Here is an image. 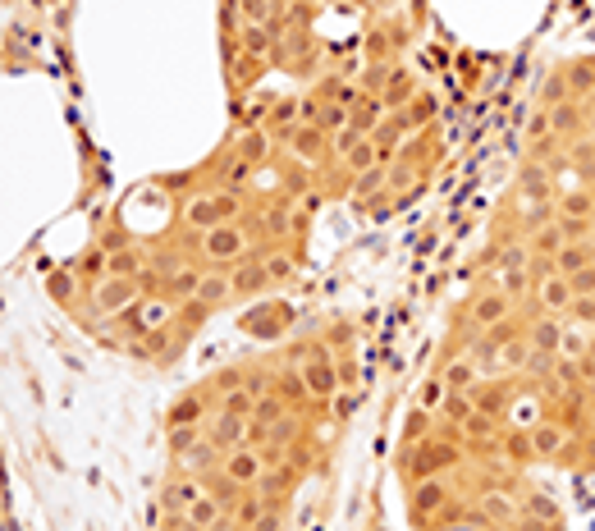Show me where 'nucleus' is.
Wrapping results in <instances>:
<instances>
[{
    "label": "nucleus",
    "instance_id": "1",
    "mask_svg": "<svg viewBox=\"0 0 595 531\" xmlns=\"http://www.w3.org/2000/svg\"><path fill=\"white\" fill-rule=\"evenodd\" d=\"M463 458H467L463 440H454V435H431V440H422V445H412L399 454V477L403 481L444 477V472L463 467Z\"/></svg>",
    "mask_w": 595,
    "mask_h": 531
},
{
    "label": "nucleus",
    "instance_id": "2",
    "mask_svg": "<svg viewBox=\"0 0 595 531\" xmlns=\"http://www.w3.org/2000/svg\"><path fill=\"white\" fill-rule=\"evenodd\" d=\"M229 220H243V188H216V193H193L184 206V229L206 234Z\"/></svg>",
    "mask_w": 595,
    "mask_h": 531
},
{
    "label": "nucleus",
    "instance_id": "3",
    "mask_svg": "<svg viewBox=\"0 0 595 531\" xmlns=\"http://www.w3.org/2000/svg\"><path fill=\"white\" fill-rule=\"evenodd\" d=\"M252 248V234L243 220H229V225H216L206 229V234H197V252H202V261H211V266H234V261H243Z\"/></svg>",
    "mask_w": 595,
    "mask_h": 531
},
{
    "label": "nucleus",
    "instance_id": "4",
    "mask_svg": "<svg viewBox=\"0 0 595 531\" xmlns=\"http://www.w3.org/2000/svg\"><path fill=\"white\" fill-rule=\"evenodd\" d=\"M518 513H522V504L509 495V490H481V495L472 499L467 518L486 522V527H495V531H509L513 522H518Z\"/></svg>",
    "mask_w": 595,
    "mask_h": 531
},
{
    "label": "nucleus",
    "instance_id": "5",
    "mask_svg": "<svg viewBox=\"0 0 595 531\" xmlns=\"http://www.w3.org/2000/svg\"><path fill=\"white\" fill-rule=\"evenodd\" d=\"M298 380H303V394L307 399H335L344 390V380H339V362L330 353H316L298 367Z\"/></svg>",
    "mask_w": 595,
    "mask_h": 531
},
{
    "label": "nucleus",
    "instance_id": "6",
    "mask_svg": "<svg viewBox=\"0 0 595 531\" xmlns=\"http://www.w3.org/2000/svg\"><path fill=\"white\" fill-rule=\"evenodd\" d=\"M531 431V454L541 458V463H568V454H573V440L577 435L573 431H563L559 422H536V426H527Z\"/></svg>",
    "mask_w": 595,
    "mask_h": 531
},
{
    "label": "nucleus",
    "instance_id": "7",
    "mask_svg": "<svg viewBox=\"0 0 595 531\" xmlns=\"http://www.w3.org/2000/svg\"><path fill=\"white\" fill-rule=\"evenodd\" d=\"M449 504V477H426L408 486V513L412 522H431L440 518V509Z\"/></svg>",
    "mask_w": 595,
    "mask_h": 531
},
{
    "label": "nucleus",
    "instance_id": "8",
    "mask_svg": "<svg viewBox=\"0 0 595 531\" xmlns=\"http://www.w3.org/2000/svg\"><path fill=\"white\" fill-rule=\"evenodd\" d=\"M142 280H115V275H106V280L92 284V312L97 316H119L129 312L133 298H138Z\"/></svg>",
    "mask_w": 595,
    "mask_h": 531
},
{
    "label": "nucleus",
    "instance_id": "9",
    "mask_svg": "<svg viewBox=\"0 0 595 531\" xmlns=\"http://www.w3.org/2000/svg\"><path fill=\"white\" fill-rule=\"evenodd\" d=\"M467 316H472V330L481 335V330H490V326H499V321L518 316V298H509L504 289H486V293H476V298H472Z\"/></svg>",
    "mask_w": 595,
    "mask_h": 531
},
{
    "label": "nucleus",
    "instance_id": "10",
    "mask_svg": "<svg viewBox=\"0 0 595 531\" xmlns=\"http://www.w3.org/2000/svg\"><path fill=\"white\" fill-rule=\"evenodd\" d=\"M531 293H536V307L541 312H550V316H568L573 312V303H577V293H573V284H568V275H541V280H531Z\"/></svg>",
    "mask_w": 595,
    "mask_h": 531
},
{
    "label": "nucleus",
    "instance_id": "11",
    "mask_svg": "<svg viewBox=\"0 0 595 531\" xmlns=\"http://www.w3.org/2000/svg\"><path fill=\"white\" fill-rule=\"evenodd\" d=\"M229 280H234V298H261V293L271 289V271H266V261L261 257H243L229 266Z\"/></svg>",
    "mask_w": 595,
    "mask_h": 531
},
{
    "label": "nucleus",
    "instance_id": "12",
    "mask_svg": "<svg viewBox=\"0 0 595 531\" xmlns=\"http://www.w3.org/2000/svg\"><path fill=\"white\" fill-rule=\"evenodd\" d=\"M248 417H234V412H211V426H206V440L220 449V454H229V449L248 445Z\"/></svg>",
    "mask_w": 595,
    "mask_h": 531
},
{
    "label": "nucleus",
    "instance_id": "13",
    "mask_svg": "<svg viewBox=\"0 0 595 531\" xmlns=\"http://www.w3.org/2000/svg\"><path fill=\"white\" fill-rule=\"evenodd\" d=\"M220 472H225L229 481H238V486H257L261 472H266V463H261V449H252V445L229 449L225 463H220Z\"/></svg>",
    "mask_w": 595,
    "mask_h": 531
},
{
    "label": "nucleus",
    "instance_id": "14",
    "mask_svg": "<svg viewBox=\"0 0 595 531\" xmlns=\"http://www.w3.org/2000/svg\"><path fill=\"white\" fill-rule=\"evenodd\" d=\"M284 142H289L293 161H325V156H330V133H325L321 124H298Z\"/></svg>",
    "mask_w": 595,
    "mask_h": 531
},
{
    "label": "nucleus",
    "instance_id": "15",
    "mask_svg": "<svg viewBox=\"0 0 595 531\" xmlns=\"http://www.w3.org/2000/svg\"><path fill=\"white\" fill-rule=\"evenodd\" d=\"M563 330H568V316H550V312L527 316V344L536 353H559Z\"/></svg>",
    "mask_w": 595,
    "mask_h": 531
},
{
    "label": "nucleus",
    "instance_id": "16",
    "mask_svg": "<svg viewBox=\"0 0 595 531\" xmlns=\"http://www.w3.org/2000/svg\"><path fill=\"white\" fill-rule=\"evenodd\" d=\"M545 110H550V133L559 142H573L577 133H586V101L568 97V101H559V106H545Z\"/></svg>",
    "mask_w": 595,
    "mask_h": 531
},
{
    "label": "nucleus",
    "instance_id": "17",
    "mask_svg": "<svg viewBox=\"0 0 595 531\" xmlns=\"http://www.w3.org/2000/svg\"><path fill=\"white\" fill-rule=\"evenodd\" d=\"M554 220H595V188H559L554 193Z\"/></svg>",
    "mask_w": 595,
    "mask_h": 531
},
{
    "label": "nucleus",
    "instance_id": "18",
    "mask_svg": "<svg viewBox=\"0 0 595 531\" xmlns=\"http://www.w3.org/2000/svg\"><path fill=\"white\" fill-rule=\"evenodd\" d=\"M229 298H234V280H229V271H225V266H206L193 303H202L206 312H216V307H225Z\"/></svg>",
    "mask_w": 595,
    "mask_h": 531
},
{
    "label": "nucleus",
    "instance_id": "19",
    "mask_svg": "<svg viewBox=\"0 0 595 531\" xmlns=\"http://www.w3.org/2000/svg\"><path fill=\"white\" fill-rule=\"evenodd\" d=\"M206 422H211V394L206 390L174 399V408L165 412V426H206Z\"/></svg>",
    "mask_w": 595,
    "mask_h": 531
},
{
    "label": "nucleus",
    "instance_id": "20",
    "mask_svg": "<svg viewBox=\"0 0 595 531\" xmlns=\"http://www.w3.org/2000/svg\"><path fill=\"white\" fill-rule=\"evenodd\" d=\"M417 92H422V87H417L412 69L390 65V78H385V87H380V101H385V110H403L412 97H417Z\"/></svg>",
    "mask_w": 595,
    "mask_h": 531
},
{
    "label": "nucleus",
    "instance_id": "21",
    "mask_svg": "<svg viewBox=\"0 0 595 531\" xmlns=\"http://www.w3.org/2000/svg\"><path fill=\"white\" fill-rule=\"evenodd\" d=\"M563 78H568V92L591 106L595 101V55H577V60H568V65H563Z\"/></svg>",
    "mask_w": 595,
    "mask_h": 531
},
{
    "label": "nucleus",
    "instance_id": "22",
    "mask_svg": "<svg viewBox=\"0 0 595 531\" xmlns=\"http://www.w3.org/2000/svg\"><path fill=\"white\" fill-rule=\"evenodd\" d=\"M435 431H440V417H435V408H412L408 417H403V431H399V449H412V445H422V440H431Z\"/></svg>",
    "mask_w": 595,
    "mask_h": 531
},
{
    "label": "nucleus",
    "instance_id": "23",
    "mask_svg": "<svg viewBox=\"0 0 595 531\" xmlns=\"http://www.w3.org/2000/svg\"><path fill=\"white\" fill-rule=\"evenodd\" d=\"M202 495H206V481H202V477H193V472H184V477H174L170 486H165V509L188 513Z\"/></svg>",
    "mask_w": 595,
    "mask_h": 531
},
{
    "label": "nucleus",
    "instance_id": "24",
    "mask_svg": "<svg viewBox=\"0 0 595 531\" xmlns=\"http://www.w3.org/2000/svg\"><path fill=\"white\" fill-rule=\"evenodd\" d=\"M518 385L513 380H486V390H472V403L476 412H490V417H504V408L513 403Z\"/></svg>",
    "mask_w": 595,
    "mask_h": 531
},
{
    "label": "nucleus",
    "instance_id": "25",
    "mask_svg": "<svg viewBox=\"0 0 595 531\" xmlns=\"http://www.w3.org/2000/svg\"><path fill=\"white\" fill-rule=\"evenodd\" d=\"M476 412V403H472V394H454V390H444V399H440V408H435V417H440L444 426H449V435L458 440V431L467 426V417Z\"/></svg>",
    "mask_w": 595,
    "mask_h": 531
},
{
    "label": "nucleus",
    "instance_id": "26",
    "mask_svg": "<svg viewBox=\"0 0 595 531\" xmlns=\"http://www.w3.org/2000/svg\"><path fill=\"white\" fill-rule=\"evenodd\" d=\"M440 380H444V390H454V394H472L476 390V380H481V367H476L472 358H454L449 367L440 371Z\"/></svg>",
    "mask_w": 595,
    "mask_h": 531
},
{
    "label": "nucleus",
    "instance_id": "27",
    "mask_svg": "<svg viewBox=\"0 0 595 531\" xmlns=\"http://www.w3.org/2000/svg\"><path fill=\"white\" fill-rule=\"evenodd\" d=\"M271 147H275V138L266 129H248V133H238L234 138V156L238 161H248V165H261L266 156H271Z\"/></svg>",
    "mask_w": 595,
    "mask_h": 531
},
{
    "label": "nucleus",
    "instance_id": "28",
    "mask_svg": "<svg viewBox=\"0 0 595 531\" xmlns=\"http://www.w3.org/2000/svg\"><path fill=\"white\" fill-rule=\"evenodd\" d=\"M202 271H206V266H184V271H174L170 280L161 284V293L170 298V303H193L197 284H202Z\"/></svg>",
    "mask_w": 595,
    "mask_h": 531
},
{
    "label": "nucleus",
    "instance_id": "29",
    "mask_svg": "<svg viewBox=\"0 0 595 531\" xmlns=\"http://www.w3.org/2000/svg\"><path fill=\"white\" fill-rule=\"evenodd\" d=\"M289 412H293V403L284 399L280 390H266V394H257V403H252V417H248V422H252V426H275L280 417H289Z\"/></svg>",
    "mask_w": 595,
    "mask_h": 531
},
{
    "label": "nucleus",
    "instance_id": "30",
    "mask_svg": "<svg viewBox=\"0 0 595 531\" xmlns=\"http://www.w3.org/2000/svg\"><path fill=\"white\" fill-rule=\"evenodd\" d=\"M563 225L559 220H545V225H536V229H527V248H531V257H554V252L563 248Z\"/></svg>",
    "mask_w": 595,
    "mask_h": 531
},
{
    "label": "nucleus",
    "instance_id": "31",
    "mask_svg": "<svg viewBox=\"0 0 595 531\" xmlns=\"http://www.w3.org/2000/svg\"><path fill=\"white\" fill-rule=\"evenodd\" d=\"M591 261H595V239L563 243V248L554 252V271H559V275H573V271H582V266H591Z\"/></svg>",
    "mask_w": 595,
    "mask_h": 531
},
{
    "label": "nucleus",
    "instance_id": "32",
    "mask_svg": "<svg viewBox=\"0 0 595 531\" xmlns=\"http://www.w3.org/2000/svg\"><path fill=\"white\" fill-rule=\"evenodd\" d=\"M220 522H225V504H220V499L206 490L193 509H188V527H193V531H216Z\"/></svg>",
    "mask_w": 595,
    "mask_h": 531
},
{
    "label": "nucleus",
    "instance_id": "33",
    "mask_svg": "<svg viewBox=\"0 0 595 531\" xmlns=\"http://www.w3.org/2000/svg\"><path fill=\"white\" fill-rule=\"evenodd\" d=\"M499 454H504V463L509 467L536 463V454H531V431H504L499 435Z\"/></svg>",
    "mask_w": 595,
    "mask_h": 531
},
{
    "label": "nucleus",
    "instance_id": "34",
    "mask_svg": "<svg viewBox=\"0 0 595 531\" xmlns=\"http://www.w3.org/2000/svg\"><path fill=\"white\" fill-rule=\"evenodd\" d=\"M522 513H527V518H536V522H563V513H559V504H554L550 495H545V490H522Z\"/></svg>",
    "mask_w": 595,
    "mask_h": 531
},
{
    "label": "nucleus",
    "instance_id": "35",
    "mask_svg": "<svg viewBox=\"0 0 595 531\" xmlns=\"http://www.w3.org/2000/svg\"><path fill=\"white\" fill-rule=\"evenodd\" d=\"M78 275H74V266H55L51 275H46V293H51L55 303H74L78 298Z\"/></svg>",
    "mask_w": 595,
    "mask_h": 531
},
{
    "label": "nucleus",
    "instance_id": "36",
    "mask_svg": "<svg viewBox=\"0 0 595 531\" xmlns=\"http://www.w3.org/2000/svg\"><path fill=\"white\" fill-rule=\"evenodd\" d=\"M206 440V426H165V445L174 458H184L188 449H197Z\"/></svg>",
    "mask_w": 595,
    "mask_h": 531
},
{
    "label": "nucleus",
    "instance_id": "37",
    "mask_svg": "<svg viewBox=\"0 0 595 531\" xmlns=\"http://www.w3.org/2000/svg\"><path fill=\"white\" fill-rule=\"evenodd\" d=\"M339 161H344V174H348V179H357V174H367L371 165H380V152H376V142H371V138H362L353 152L339 156Z\"/></svg>",
    "mask_w": 595,
    "mask_h": 531
},
{
    "label": "nucleus",
    "instance_id": "38",
    "mask_svg": "<svg viewBox=\"0 0 595 531\" xmlns=\"http://www.w3.org/2000/svg\"><path fill=\"white\" fill-rule=\"evenodd\" d=\"M586 348H591V330H586V326H573V321H568V330H563V339H559V358H563V362H582Z\"/></svg>",
    "mask_w": 595,
    "mask_h": 531
},
{
    "label": "nucleus",
    "instance_id": "39",
    "mask_svg": "<svg viewBox=\"0 0 595 531\" xmlns=\"http://www.w3.org/2000/svg\"><path fill=\"white\" fill-rule=\"evenodd\" d=\"M142 257L133 248H119V252H110V266H106V275H115V280H142Z\"/></svg>",
    "mask_w": 595,
    "mask_h": 531
},
{
    "label": "nucleus",
    "instance_id": "40",
    "mask_svg": "<svg viewBox=\"0 0 595 531\" xmlns=\"http://www.w3.org/2000/svg\"><path fill=\"white\" fill-rule=\"evenodd\" d=\"M106 266H110V252H106V248H92L87 257L74 261V275H78L83 284H97V280H106Z\"/></svg>",
    "mask_w": 595,
    "mask_h": 531
},
{
    "label": "nucleus",
    "instance_id": "41",
    "mask_svg": "<svg viewBox=\"0 0 595 531\" xmlns=\"http://www.w3.org/2000/svg\"><path fill=\"white\" fill-rule=\"evenodd\" d=\"M252 403H257V394L243 385V390H225L216 394V412H234V417H252Z\"/></svg>",
    "mask_w": 595,
    "mask_h": 531
},
{
    "label": "nucleus",
    "instance_id": "42",
    "mask_svg": "<svg viewBox=\"0 0 595 531\" xmlns=\"http://www.w3.org/2000/svg\"><path fill=\"white\" fill-rule=\"evenodd\" d=\"M275 0H238V14H243V28L248 23H257V28H266V23H275Z\"/></svg>",
    "mask_w": 595,
    "mask_h": 531
},
{
    "label": "nucleus",
    "instance_id": "43",
    "mask_svg": "<svg viewBox=\"0 0 595 531\" xmlns=\"http://www.w3.org/2000/svg\"><path fill=\"white\" fill-rule=\"evenodd\" d=\"M568 97H573V92H568V78H563V69H554L541 87V106H559V101H568Z\"/></svg>",
    "mask_w": 595,
    "mask_h": 531
},
{
    "label": "nucleus",
    "instance_id": "44",
    "mask_svg": "<svg viewBox=\"0 0 595 531\" xmlns=\"http://www.w3.org/2000/svg\"><path fill=\"white\" fill-rule=\"evenodd\" d=\"M385 174H390V165H371L367 174H357L353 188L357 193H385Z\"/></svg>",
    "mask_w": 595,
    "mask_h": 531
},
{
    "label": "nucleus",
    "instance_id": "45",
    "mask_svg": "<svg viewBox=\"0 0 595 531\" xmlns=\"http://www.w3.org/2000/svg\"><path fill=\"white\" fill-rule=\"evenodd\" d=\"M261 261H266V271H271L275 284L293 275V252H271V257H261Z\"/></svg>",
    "mask_w": 595,
    "mask_h": 531
},
{
    "label": "nucleus",
    "instance_id": "46",
    "mask_svg": "<svg viewBox=\"0 0 595 531\" xmlns=\"http://www.w3.org/2000/svg\"><path fill=\"white\" fill-rule=\"evenodd\" d=\"M568 284H573L577 298H595V261H591V266H582V271L568 275Z\"/></svg>",
    "mask_w": 595,
    "mask_h": 531
},
{
    "label": "nucleus",
    "instance_id": "47",
    "mask_svg": "<svg viewBox=\"0 0 595 531\" xmlns=\"http://www.w3.org/2000/svg\"><path fill=\"white\" fill-rule=\"evenodd\" d=\"M541 138H550V110H536L531 115V124H527V142H541Z\"/></svg>",
    "mask_w": 595,
    "mask_h": 531
},
{
    "label": "nucleus",
    "instance_id": "48",
    "mask_svg": "<svg viewBox=\"0 0 595 531\" xmlns=\"http://www.w3.org/2000/svg\"><path fill=\"white\" fill-rule=\"evenodd\" d=\"M440 399H444V380L431 376L426 380V390H422V408H440Z\"/></svg>",
    "mask_w": 595,
    "mask_h": 531
},
{
    "label": "nucleus",
    "instance_id": "49",
    "mask_svg": "<svg viewBox=\"0 0 595 531\" xmlns=\"http://www.w3.org/2000/svg\"><path fill=\"white\" fill-rule=\"evenodd\" d=\"M586 133H591V138H595V101H591V106H586Z\"/></svg>",
    "mask_w": 595,
    "mask_h": 531
},
{
    "label": "nucleus",
    "instance_id": "50",
    "mask_svg": "<svg viewBox=\"0 0 595 531\" xmlns=\"http://www.w3.org/2000/svg\"><path fill=\"white\" fill-rule=\"evenodd\" d=\"M307 5H312V0H307Z\"/></svg>",
    "mask_w": 595,
    "mask_h": 531
}]
</instances>
